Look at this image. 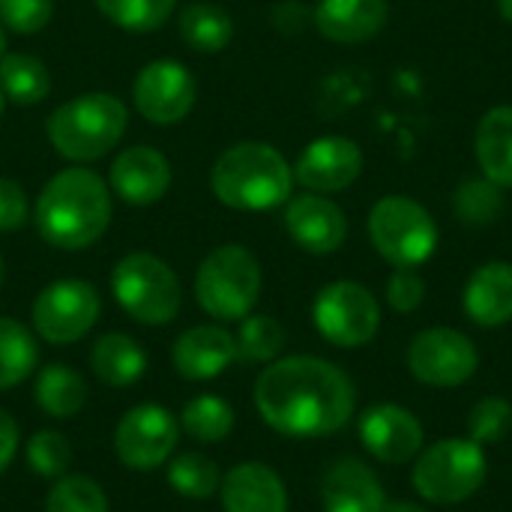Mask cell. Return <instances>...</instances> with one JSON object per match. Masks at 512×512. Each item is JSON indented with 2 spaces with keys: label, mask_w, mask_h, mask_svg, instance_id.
Returning a JSON list of instances; mask_svg holds the SVG:
<instances>
[{
  "label": "cell",
  "mask_w": 512,
  "mask_h": 512,
  "mask_svg": "<svg viewBox=\"0 0 512 512\" xmlns=\"http://www.w3.org/2000/svg\"><path fill=\"white\" fill-rule=\"evenodd\" d=\"M3 48H6V39H3V27H0V57H3Z\"/></svg>",
  "instance_id": "cell-43"
},
{
  "label": "cell",
  "mask_w": 512,
  "mask_h": 512,
  "mask_svg": "<svg viewBox=\"0 0 512 512\" xmlns=\"http://www.w3.org/2000/svg\"><path fill=\"white\" fill-rule=\"evenodd\" d=\"M171 186V165L153 147H126L111 165V192L129 204H153Z\"/></svg>",
  "instance_id": "cell-20"
},
{
  "label": "cell",
  "mask_w": 512,
  "mask_h": 512,
  "mask_svg": "<svg viewBox=\"0 0 512 512\" xmlns=\"http://www.w3.org/2000/svg\"><path fill=\"white\" fill-rule=\"evenodd\" d=\"M384 512H429L426 507H420V504H411V501H396V504H387V510Z\"/></svg>",
  "instance_id": "cell-41"
},
{
  "label": "cell",
  "mask_w": 512,
  "mask_h": 512,
  "mask_svg": "<svg viewBox=\"0 0 512 512\" xmlns=\"http://www.w3.org/2000/svg\"><path fill=\"white\" fill-rule=\"evenodd\" d=\"M318 333L336 348H363L381 327V309L369 288L360 282H330L318 291L312 306Z\"/></svg>",
  "instance_id": "cell-9"
},
{
  "label": "cell",
  "mask_w": 512,
  "mask_h": 512,
  "mask_svg": "<svg viewBox=\"0 0 512 512\" xmlns=\"http://www.w3.org/2000/svg\"><path fill=\"white\" fill-rule=\"evenodd\" d=\"M45 512H111V507L96 480L84 474H66L54 480L51 492L45 495Z\"/></svg>",
  "instance_id": "cell-32"
},
{
  "label": "cell",
  "mask_w": 512,
  "mask_h": 512,
  "mask_svg": "<svg viewBox=\"0 0 512 512\" xmlns=\"http://www.w3.org/2000/svg\"><path fill=\"white\" fill-rule=\"evenodd\" d=\"M423 297H426V285L423 279L408 270V267H396V273L390 276L387 282V303L402 312V315H411L414 309L423 306Z\"/></svg>",
  "instance_id": "cell-38"
},
{
  "label": "cell",
  "mask_w": 512,
  "mask_h": 512,
  "mask_svg": "<svg viewBox=\"0 0 512 512\" xmlns=\"http://www.w3.org/2000/svg\"><path fill=\"white\" fill-rule=\"evenodd\" d=\"M213 195L234 210H273L291 198L294 168L285 156L261 141L228 147L210 171Z\"/></svg>",
  "instance_id": "cell-3"
},
{
  "label": "cell",
  "mask_w": 512,
  "mask_h": 512,
  "mask_svg": "<svg viewBox=\"0 0 512 512\" xmlns=\"http://www.w3.org/2000/svg\"><path fill=\"white\" fill-rule=\"evenodd\" d=\"M258 417L285 438H327L348 426L357 408L354 381L321 357H282L267 363L255 390Z\"/></svg>",
  "instance_id": "cell-1"
},
{
  "label": "cell",
  "mask_w": 512,
  "mask_h": 512,
  "mask_svg": "<svg viewBox=\"0 0 512 512\" xmlns=\"http://www.w3.org/2000/svg\"><path fill=\"white\" fill-rule=\"evenodd\" d=\"M24 459L30 471L42 480H60L72 468V444L57 429H42L24 444Z\"/></svg>",
  "instance_id": "cell-33"
},
{
  "label": "cell",
  "mask_w": 512,
  "mask_h": 512,
  "mask_svg": "<svg viewBox=\"0 0 512 512\" xmlns=\"http://www.w3.org/2000/svg\"><path fill=\"white\" fill-rule=\"evenodd\" d=\"M360 441L366 453L384 465L414 462L423 450V423L402 405H375L360 417Z\"/></svg>",
  "instance_id": "cell-14"
},
{
  "label": "cell",
  "mask_w": 512,
  "mask_h": 512,
  "mask_svg": "<svg viewBox=\"0 0 512 512\" xmlns=\"http://www.w3.org/2000/svg\"><path fill=\"white\" fill-rule=\"evenodd\" d=\"M33 396L51 420H72L87 402V381L66 363H48L36 375Z\"/></svg>",
  "instance_id": "cell-25"
},
{
  "label": "cell",
  "mask_w": 512,
  "mask_h": 512,
  "mask_svg": "<svg viewBox=\"0 0 512 512\" xmlns=\"http://www.w3.org/2000/svg\"><path fill=\"white\" fill-rule=\"evenodd\" d=\"M129 111L111 93H81L48 117V138L69 162H93L105 156L126 132Z\"/></svg>",
  "instance_id": "cell-4"
},
{
  "label": "cell",
  "mask_w": 512,
  "mask_h": 512,
  "mask_svg": "<svg viewBox=\"0 0 512 512\" xmlns=\"http://www.w3.org/2000/svg\"><path fill=\"white\" fill-rule=\"evenodd\" d=\"M498 9H501V15L512 24V0H498Z\"/></svg>",
  "instance_id": "cell-42"
},
{
  "label": "cell",
  "mask_w": 512,
  "mask_h": 512,
  "mask_svg": "<svg viewBox=\"0 0 512 512\" xmlns=\"http://www.w3.org/2000/svg\"><path fill=\"white\" fill-rule=\"evenodd\" d=\"M363 171V153L351 138L342 135H324L315 138L294 165V180L306 186L309 192L327 195L348 189Z\"/></svg>",
  "instance_id": "cell-15"
},
{
  "label": "cell",
  "mask_w": 512,
  "mask_h": 512,
  "mask_svg": "<svg viewBox=\"0 0 512 512\" xmlns=\"http://www.w3.org/2000/svg\"><path fill=\"white\" fill-rule=\"evenodd\" d=\"M465 315L477 327H504L512 321V264L489 261L477 267L462 294Z\"/></svg>",
  "instance_id": "cell-22"
},
{
  "label": "cell",
  "mask_w": 512,
  "mask_h": 512,
  "mask_svg": "<svg viewBox=\"0 0 512 512\" xmlns=\"http://www.w3.org/2000/svg\"><path fill=\"white\" fill-rule=\"evenodd\" d=\"M180 432L189 435L198 444H219L234 432V408L216 396V393H201L189 399L180 411Z\"/></svg>",
  "instance_id": "cell-27"
},
{
  "label": "cell",
  "mask_w": 512,
  "mask_h": 512,
  "mask_svg": "<svg viewBox=\"0 0 512 512\" xmlns=\"http://www.w3.org/2000/svg\"><path fill=\"white\" fill-rule=\"evenodd\" d=\"M237 360L234 333L219 324H198L174 339L171 363L183 381H213Z\"/></svg>",
  "instance_id": "cell-16"
},
{
  "label": "cell",
  "mask_w": 512,
  "mask_h": 512,
  "mask_svg": "<svg viewBox=\"0 0 512 512\" xmlns=\"http://www.w3.org/2000/svg\"><path fill=\"white\" fill-rule=\"evenodd\" d=\"M111 294L129 318L147 327H162L174 321L183 306L177 273L150 252H129L114 264Z\"/></svg>",
  "instance_id": "cell-7"
},
{
  "label": "cell",
  "mask_w": 512,
  "mask_h": 512,
  "mask_svg": "<svg viewBox=\"0 0 512 512\" xmlns=\"http://www.w3.org/2000/svg\"><path fill=\"white\" fill-rule=\"evenodd\" d=\"M477 162L501 189H512V105H498L483 114L474 135Z\"/></svg>",
  "instance_id": "cell-24"
},
{
  "label": "cell",
  "mask_w": 512,
  "mask_h": 512,
  "mask_svg": "<svg viewBox=\"0 0 512 512\" xmlns=\"http://www.w3.org/2000/svg\"><path fill=\"white\" fill-rule=\"evenodd\" d=\"M99 291L84 279H57L33 300V330L48 345H72L84 339L99 321Z\"/></svg>",
  "instance_id": "cell-11"
},
{
  "label": "cell",
  "mask_w": 512,
  "mask_h": 512,
  "mask_svg": "<svg viewBox=\"0 0 512 512\" xmlns=\"http://www.w3.org/2000/svg\"><path fill=\"white\" fill-rule=\"evenodd\" d=\"M324 512H384L387 492L378 474L360 459H339L321 480Z\"/></svg>",
  "instance_id": "cell-19"
},
{
  "label": "cell",
  "mask_w": 512,
  "mask_h": 512,
  "mask_svg": "<svg viewBox=\"0 0 512 512\" xmlns=\"http://www.w3.org/2000/svg\"><path fill=\"white\" fill-rule=\"evenodd\" d=\"M111 222V192L96 171L66 168L54 174L36 201V228L45 243L78 252L93 246Z\"/></svg>",
  "instance_id": "cell-2"
},
{
  "label": "cell",
  "mask_w": 512,
  "mask_h": 512,
  "mask_svg": "<svg viewBox=\"0 0 512 512\" xmlns=\"http://www.w3.org/2000/svg\"><path fill=\"white\" fill-rule=\"evenodd\" d=\"M51 0H0V21L15 33H39L51 21Z\"/></svg>",
  "instance_id": "cell-37"
},
{
  "label": "cell",
  "mask_w": 512,
  "mask_h": 512,
  "mask_svg": "<svg viewBox=\"0 0 512 512\" xmlns=\"http://www.w3.org/2000/svg\"><path fill=\"white\" fill-rule=\"evenodd\" d=\"M180 441V420L162 405H135L114 426V456L123 468L147 474L165 468Z\"/></svg>",
  "instance_id": "cell-10"
},
{
  "label": "cell",
  "mask_w": 512,
  "mask_h": 512,
  "mask_svg": "<svg viewBox=\"0 0 512 512\" xmlns=\"http://www.w3.org/2000/svg\"><path fill=\"white\" fill-rule=\"evenodd\" d=\"M21 447V429L9 411H0V474L15 462Z\"/></svg>",
  "instance_id": "cell-40"
},
{
  "label": "cell",
  "mask_w": 512,
  "mask_h": 512,
  "mask_svg": "<svg viewBox=\"0 0 512 512\" xmlns=\"http://www.w3.org/2000/svg\"><path fill=\"white\" fill-rule=\"evenodd\" d=\"M177 0H96L99 12L123 30L150 33L159 30L174 12Z\"/></svg>",
  "instance_id": "cell-34"
},
{
  "label": "cell",
  "mask_w": 512,
  "mask_h": 512,
  "mask_svg": "<svg viewBox=\"0 0 512 512\" xmlns=\"http://www.w3.org/2000/svg\"><path fill=\"white\" fill-rule=\"evenodd\" d=\"M512 432V405L501 396L480 399L468 414V438L480 447L501 444Z\"/></svg>",
  "instance_id": "cell-36"
},
{
  "label": "cell",
  "mask_w": 512,
  "mask_h": 512,
  "mask_svg": "<svg viewBox=\"0 0 512 512\" xmlns=\"http://www.w3.org/2000/svg\"><path fill=\"white\" fill-rule=\"evenodd\" d=\"M180 36L189 48L201 54H216L234 39V21L216 3H189L180 12Z\"/></svg>",
  "instance_id": "cell-26"
},
{
  "label": "cell",
  "mask_w": 512,
  "mask_h": 512,
  "mask_svg": "<svg viewBox=\"0 0 512 512\" xmlns=\"http://www.w3.org/2000/svg\"><path fill=\"white\" fill-rule=\"evenodd\" d=\"M261 297V264L237 243L213 249L195 273V300L216 321H243Z\"/></svg>",
  "instance_id": "cell-6"
},
{
  "label": "cell",
  "mask_w": 512,
  "mask_h": 512,
  "mask_svg": "<svg viewBox=\"0 0 512 512\" xmlns=\"http://www.w3.org/2000/svg\"><path fill=\"white\" fill-rule=\"evenodd\" d=\"M195 78L177 60H153L135 78V108L156 126L180 123L195 105Z\"/></svg>",
  "instance_id": "cell-13"
},
{
  "label": "cell",
  "mask_w": 512,
  "mask_h": 512,
  "mask_svg": "<svg viewBox=\"0 0 512 512\" xmlns=\"http://www.w3.org/2000/svg\"><path fill=\"white\" fill-rule=\"evenodd\" d=\"M237 342V360L246 363H273L279 360L288 336L285 327L270 315H246L240 321V330L234 333Z\"/></svg>",
  "instance_id": "cell-31"
},
{
  "label": "cell",
  "mask_w": 512,
  "mask_h": 512,
  "mask_svg": "<svg viewBox=\"0 0 512 512\" xmlns=\"http://www.w3.org/2000/svg\"><path fill=\"white\" fill-rule=\"evenodd\" d=\"M219 501L225 512H288V489L264 462H240L222 474Z\"/></svg>",
  "instance_id": "cell-18"
},
{
  "label": "cell",
  "mask_w": 512,
  "mask_h": 512,
  "mask_svg": "<svg viewBox=\"0 0 512 512\" xmlns=\"http://www.w3.org/2000/svg\"><path fill=\"white\" fill-rule=\"evenodd\" d=\"M489 477V459L486 447H480L471 438H444L432 447H423L411 483L429 504H462L474 498Z\"/></svg>",
  "instance_id": "cell-5"
},
{
  "label": "cell",
  "mask_w": 512,
  "mask_h": 512,
  "mask_svg": "<svg viewBox=\"0 0 512 512\" xmlns=\"http://www.w3.org/2000/svg\"><path fill=\"white\" fill-rule=\"evenodd\" d=\"M165 474H168V486L180 498H189V501H210L213 495H219V486H222L219 465L204 453L174 456L168 462Z\"/></svg>",
  "instance_id": "cell-30"
},
{
  "label": "cell",
  "mask_w": 512,
  "mask_h": 512,
  "mask_svg": "<svg viewBox=\"0 0 512 512\" xmlns=\"http://www.w3.org/2000/svg\"><path fill=\"white\" fill-rule=\"evenodd\" d=\"M456 216L465 225H489L504 213V195L501 186H495L492 180H465L456 189Z\"/></svg>",
  "instance_id": "cell-35"
},
{
  "label": "cell",
  "mask_w": 512,
  "mask_h": 512,
  "mask_svg": "<svg viewBox=\"0 0 512 512\" xmlns=\"http://www.w3.org/2000/svg\"><path fill=\"white\" fill-rule=\"evenodd\" d=\"M39 366V345L33 333L15 321L0 318V390L24 384Z\"/></svg>",
  "instance_id": "cell-28"
},
{
  "label": "cell",
  "mask_w": 512,
  "mask_h": 512,
  "mask_svg": "<svg viewBox=\"0 0 512 512\" xmlns=\"http://www.w3.org/2000/svg\"><path fill=\"white\" fill-rule=\"evenodd\" d=\"M3 99H6V96H3V90H0V114H3Z\"/></svg>",
  "instance_id": "cell-45"
},
{
  "label": "cell",
  "mask_w": 512,
  "mask_h": 512,
  "mask_svg": "<svg viewBox=\"0 0 512 512\" xmlns=\"http://www.w3.org/2000/svg\"><path fill=\"white\" fill-rule=\"evenodd\" d=\"M480 354L474 342L453 327H432L411 339L408 369L429 387H462L474 378Z\"/></svg>",
  "instance_id": "cell-12"
},
{
  "label": "cell",
  "mask_w": 512,
  "mask_h": 512,
  "mask_svg": "<svg viewBox=\"0 0 512 512\" xmlns=\"http://www.w3.org/2000/svg\"><path fill=\"white\" fill-rule=\"evenodd\" d=\"M369 237L378 255L393 267H420L438 249V225L414 198L387 195L369 213Z\"/></svg>",
  "instance_id": "cell-8"
},
{
  "label": "cell",
  "mask_w": 512,
  "mask_h": 512,
  "mask_svg": "<svg viewBox=\"0 0 512 512\" xmlns=\"http://www.w3.org/2000/svg\"><path fill=\"white\" fill-rule=\"evenodd\" d=\"M387 0H321L315 6V27L330 42L354 45L378 36L387 24Z\"/></svg>",
  "instance_id": "cell-21"
},
{
  "label": "cell",
  "mask_w": 512,
  "mask_h": 512,
  "mask_svg": "<svg viewBox=\"0 0 512 512\" xmlns=\"http://www.w3.org/2000/svg\"><path fill=\"white\" fill-rule=\"evenodd\" d=\"M0 90L15 105H36L51 90V75L42 60L30 54H3L0 57Z\"/></svg>",
  "instance_id": "cell-29"
},
{
  "label": "cell",
  "mask_w": 512,
  "mask_h": 512,
  "mask_svg": "<svg viewBox=\"0 0 512 512\" xmlns=\"http://www.w3.org/2000/svg\"><path fill=\"white\" fill-rule=\"evenodd\" d=\"M90 372L105 387H132L147 372V351L129 333H105L90 348Z\"/></svg>",
  "instance_id": "cell-23"
},
{
  "label": "cell",
  "mask_w": 512,
  "mask_h": 512,
  "mask_svg": "<svg viewBox=\"0 0 512 512\" xmlns=\"http://www.w3.org/2000/svg\"><path fill=\"white\" fill-rule=\"evenodd\" d=\"M24 222H27L24 189L15 180L0 177V231H18Z\"/></svg>",
  "instance_id": "cell-39"
},
{
  "label": "cell",
  "mask_w": 512,
  "mask_h": 512,
  "mask_svg": "<svg viewBox=\"0 0 512 512\" xmlns=\"http://www.w3.org/2000/svg\"><path fill=\"white\" fill-rule=\"evenodd\" d=\"M285 228L291 240L312 255H330L348 237V219L342 207L318 192L291 198L285 210Z\"/></svg>",
  "instance_id": "cell-17"
},
{
  "label": "cell",
  "mask_w": 512,
  "mask_h": 512,
  "mask_svg": "<svg viewBox=\"0 0 512 512\" xmlns=\"http://www.w3.org/2000/svg\"><path fill=\"white\" fill-rule=\"evenodd\" d=\"M0 285H3V255H0Z\"/></svg>",
  "instance_id": "cell-44"
}]
</instances>
